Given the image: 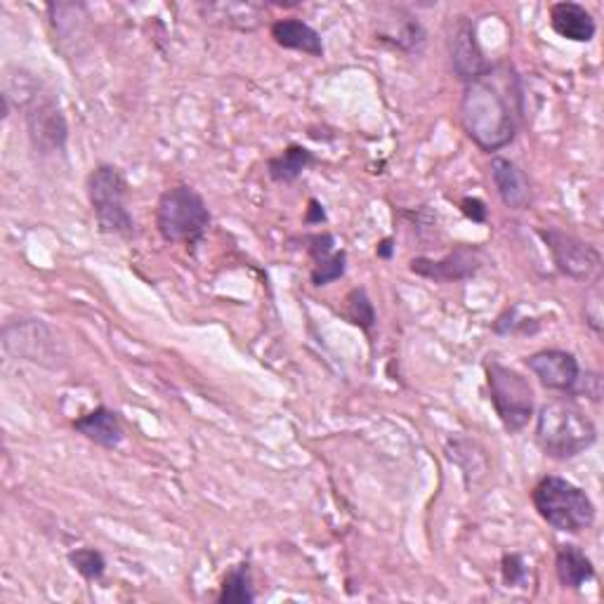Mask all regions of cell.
I'll return each mask as SVG.
<instances>
[{
	"label": "cell",
	"mask_w": 604,
	"mask_h": 604,
	"mask_svg": "<svg viewBox=\"0 0 604 604\" xmlns=\"http://www.w3.org/2000/svg\"><path fill=\"white\" fill-rule=\"evenodd\" d=\"M529 371L539 378L548 390L574 395L576 382L581 378L579 359L567 349H541L527 357Z\"/></svg>",
	"instance_id": "cell-12"
},
{
	"label": "cell",
	"mask_w": 604,
	"mask_h": 604,
	"mask_svg": "<svg viewBox=\"0 0 604 604\" xmlns=\"http://www.w3.org/2000/svg\"><path fill=\"white\" fill-rule=\"evenodd\" d=\"M217 602L220 604L256 602V585H254V572H250V562H239L229 569L223 579Z\"/></svg>",
	"instance_id": "cell-22"
},
{
	"label": "cell",
	"mask_w": 604,
	"mask_h": 604,
	"mask_svg": "<svg viewBox=\"0 0 604 604\" xmlns=\"http://www.w3.org/2000/svg\"><path fill=\"white\" fill-rule=\"evenodd\" d=\"M345 302H347V319L352 324L359 326L362 331H371L376 326V308L364 289L349 291Z\"/></svg>",
	"instance_id": "cell-24"
},
{
	"label": "cell",
	"mask_w": 604,
	"mask_h": 604,
	"mask_svg": "<svg viewBox=\"0 0 604 604\" xmlns=\"http://www.w3.org/2000/svg\"><path fill=\"white\" fill-rule=\"evenodd\" d=\"M272 39L277 45L287 50H298L310 57L322 60L324 57V41L322 33L312 29L308 22L298 20V17H289V20H277L272 24Z\"/></svg>",
	"instance_id": "cell-19"
},
{
	"label": "cell",
	"mask_w": 604,
	"mask_h": 604,
	"mask_svg": "<svg viewBox=\"0 0 604 604\" xmlns=\"http://www.w3.org/2000/svg\"><path fill=\"white\" fill-rule=\"evenodd\" d=\"M486 385H489L492 405L503 428L510 434L522 432L531 421L536 405L531 382L522 374H517L515 368L498 362H486Z\"/></svg>",
	"instance_id": "cell-6"
},
{
	"label": "cell",
	"mask_w": 604,
	"mask_h": 604,
	"mask_svg": "<svg viewBox=\"0 0 604 604\" xmlns=\"http://www.w3.org/2000/svg\"><path fill=\"white\" fill-rule=\"evenodd\" d=\"M22 109H24V123L31 147L39 154H55L62 151L69 138V126H66L64 111L60 109L57 97L53 93H45L36 83H31L29 90H22Z\"/></svg>",
	"instance_id": "cell-7"
},
{
	"label": "cell",
	"mask_w": 604,
	"mask_h": 604,
	"mask_svg": "<svg viewBox=\"0 0 604 604\" xmlns=\"http://www.w3.org/2000/svg\"><path fill=\"white\" fill-rule=\"evenodd\" d=\"M88 198L97 229L111 237H132L136 234V220L128 208V182L121 168L111 163H99L88 175Z\"/></svg>",
	"instance_id": "cell-5"
},
{
	"label": "cell",
	"mask_w": 604,
	"mask_h": 604,
	"mask_svg": "<svg viewBox=\"0 0 604 604\" xmlns=\"http://www.w3.org/2000/svg\"><path fill=\"white\" fill-rule=\"evenodd\" d=\"M208 204L190 184L165 190L157 204V229L165 244L196 246L211 229Z\"/></svg>",
	"instance_id": "cell-4"
},
{
	"label": "cell",
	"mask_w": 604,
	"mask_h": 604,
	"mask_svg": "<svg viewBox=\"0 0 604 604\" xmlns=\"http://www.w3.org/2000/svg\"><path fill=\"white\" fill-rule=\"evenodd\" d=\"M74 430L78 434H83V438H86L88 442L103 446V449L121 446V442L126 438L121 416L107 407H97L95 411L80 416L78 421H74Z\"/></svg>",
	"instance_id": "cell-17"
},
{
	"label": "cell",
	"mask_w": 604,
	"mask_h": 604,
	"mask_svg": "<svg viewBox=\"0 0 604 604\" xmlns=\"http://www.w3.org/2000/svg\"><path fill=\"white\" fill-rule=\"evenodd\" d=\"M198 12L211 24L237 31H256L265 20V8L256 3H204Z\"/></svg>",
	"instance_id": "cell-18"
},
{
	"label": "cell",
	"mask_w": 604,
	"mask_h": 604,
	"mask_svg": "<svg viewBox=\"0 0 604 604\" xmlns=\"http://www.w3.org/2000/svg\"><path fill=\"white\" fill-rule=\"evenodd\" d=\"M556 572L564 589H572V591L583 589L585 583L595 579V567L591 558L585 556L579 546H572V543H564L558 548Z\"/></svg>",
	"instance_id": "cell-20"
},
{
	"label": "cell",
	"mask_w": 604,
	"mask_h": 604,
	"mask_svg": "<svg viewBox=\"0 0 604 604\" xmlns=\"http://www.w3.org/2000/svg\"><path fill=\"white\" fill-rule=\"evenodd\" d=\"M482 262H484V254L477 246H456L442 260L413 258L411 272L440 283H451V281H465L470 277H475L479 272Z\"/></svg>",
	"instance_id": "cell-11"
},
{
	"label": "cell",
	"mask_w": 604,
	"mask_h": 604,
	"mask_svg": "<svg viewBox=\"0 0 604 604\" xmlns=\"http://www.w3.org/2000/svg\"><path fill=\"white\" fill-rule=\"evenodd\" d=\"M314 154L302 144H291L281 151V154L267 161V175H270L279 184L295 182L308 168L314 163Z\"/></svg>",
	"instance_id": "cell-21"
},
{
	"label": "cell",
	"mask_w": 604,
	"mask_h": 604,
	"mask_svg": "<svg viewBox=\"0 0 604 604\" xmlns=\"http://www.w3.org/2000/svg\"><path fill=\"white\" fill-rule=\"evenodd\" d=\"M531 500L546 525L564 533H581L595 525V503L581 486L548 475L533 486Z\"/></svg>",
	"instance_id": "cell-3"
},
{
	"label": "cell",
	"mask_w": 604,
	"mask_h": 604,
	"mask_svg": "<svg viewBox=\"0 0 604 604\" xmlns=\"http://www.w3.org/2000/svg\"><path fill=\"white\" fill-rule=\"evenodd\" d=\"M500 574H503V583L508 585H525L529 579V567L527 560L519 556V552H510V556L503 558L500 564Z\"/></svg>",
	"instance_id": "cell-25"
},
{
	"label": "cell",
	"mask_w": 604,
	"mask_h": 604,
	"mask_svg": "<svg viewBox=\"0 0 604 604\" xmlns=\"http://www.w3.org/2000/svg\"><path fill=\"white\" fill-rule=\"evenodd\" d=\"M69 564L86 581H99L107 572V560L95 548H76L69 552Z\"/></svg>",
	"instance_id": "cell-23"
},
{
	"label": "cell",
	"mask_w": 604,
	"mask_h": 604,
	"mask_svg": "<svg viewBox=\"0 0 604 604\" xmlns=\"http://www.w3.org/2000/svg\"><path fill=\"white\" fill-rule=\"evenodd\" d=\"M597 442V428L576 401L550 399L536 416V444L552 461H572Z\"/></svg>",
	"instance_id": "cell-2"
},
{
	"label": "cell",
	"mask_w": 604,
	"mask_h": 604,
	"mask_svg": "<svg viewBox=\"0 0 604 604\" xmlns=\"http://www.w3.org/2000/svg\"><path fill=\"white\" fill-rule=\"evenodd\" d=\"M449 64L451 72L465 86L477 78H482L492 69V62L484 57L482 45L477 39V26L467 17H453L449 24Z\"/></svg>",
	"instance_id": "cell-10"
},
{
	"label": "cell",
	"mask_w": 604,
	"mask_h": 604,
	"mask_svg": "<svg viewBox=\"0 0 604 604\" xmlns=\"http://www.w3.org/2000/svg\"><path fill=\"white\" fill-rule=\"evenodd\" d=\"M574 395H585L591 401H600L602 397V378L600 374H581Z\"/></svg>",
	"instance_id": "cell-26"
},
{
	"label": "cell",
	"mask_w": 604,
	"mask_h": 604,
	"mask_svg": "<svg viewBox=\"0 0 604 604\" xmlns=\"http://www.w3.org/2000/svg\"><path fill=\"white\" fill-rule=\"evenodd\" d=\"M489 171H492V180L496 184L500 201L510 211H527L531 206V198H533L531 182L525 175L522 168L513 163L510 159L494 157Z\"/></svg>",
	"instance_id": "cell-14"
},
{
	"label": "cell",
	"mask_w": 604,
	"mask_h": 604,
	"mask_svg": "<svg viewBox=\"0 0 604 604\" xmlns=\"http://www.w3.org/2000/svg\"><path fill=\"white\" fill-rule=\"evenodd\" d=\"M461 211L465 217H470V220L473 223H486V206H484V201L475 198V196H467L461 201Z\"/></svg>",
	"instance_id": "cell-27"
},
{
	"label": "cell",
	"mask_w": 604,
	"mask_h": 604,
	"mask_svg": "<svg viewBox=\"0 0 604 604\" xmlns=\"http://www.w3.org/2000/svg\"><path fill=\"white\" fill-rule=\"evenodd\" d=\"M308 254L314 260L312 267V283L314 287H326L331 281H338L347 270L345 250H335V239L331 234H314L305 239Z\"/></svg>",
	"instance_id": "cell-15"
},
{
	"label": "cell",
	"mask_w": 604,
	"mask_h": 604,
	"mask_svg": "<svg viewBox=\"0 0 604 604\" xmlns=\"http://www.w3.org/2000/svg\"><path fill=\"white\" fill-rule=\"evenodd\" d=\"M326 220V215H324V208L322 204H319L316 198L310 201V211H308V217H305V223L312 225V223H324Z\"/></svg>",
	"instance_id": "cell-29"
},
{
	"label": "cell",
	"mask_w": 604,
	"mask_h": 604,
	"mask_svg": "<svg viewBox=\"0 0 604 604\" xmlns=\"http://www.w3.org/2000/svg\"><path fill=\"white\" fill-rule=\"evenodd\" d=\"M3 349L12 359H24L31 364H41L47 368L62 366V345L55 331L43 319H10L3 326Z\"/></svg>",
	"instance_id": "cell-8"
},
{
	"label": "cell",
	"mask_w": 604,
	"mask_h": 604,
	"mask_svg": "<svg viewBox=\"0 0 604 604\" xmlns=\"http://www.w3.org/2000/svg\"><path fill=\"white\" fill-rule=\"evenodd\" d=\"M550 26L558 36L574 43H591L597 31L593 14L581 3H572V0L550 6Z\"/></svg>",
	"instance_id": "cell-16"
},
{
	"label": "cell",
	"mask_w": 604,
	"mask_h": 604,
	"mask_svg": "<svg viewBox=\"0 0 604 604\" xmlns=\"http://www.w3.org/2000/svg\"><path fill=\"white\" fill-rule=\"evenodd\" d=\"M525 114V95L513 64H492L482 78L467 83L461 97V126L486 154L515 142Z\"/></svg>",
	"instance_id": "cell-1"
},
{
	"label": "cell",
	"mask_w": 604,
	"mask_h": 604,
	"mask_svg": "<svg viewBox=\"0 0 604 604\" xmlns=\"http://www.w3.org/2000/svg\"><path fill=\"white\" fill-rule=\"evenodd\" d=\"M376 41L399 50V53L413 55L423 50L428 41V31L409 10L385 8L376 22Z\"/></svg>",
	"instance_id": "cell-13"
},
{
	"label": "cell",
	"mask_w": 604,
	"mask_h": 604,
	"mask_svg": "<svg viewBox=\"0 0 604 604\" xmlns=\"http://www.w3.org/2000/svg\"><path fill=\"white\" fill-rule=\"evenodd\" d=\"M539 237L548 246L552 262L558 270L581 283H597L602 277V256L600 250L583 241L574 234H567L562 229H539Z\"/></svg>",
	"instance_id": "cell-9"
},
{
	"label": "cell",
	"mask_w": 604,
	"mask_h": 604,
	"mask_svg": "<svg viewBox=\"0 0 604 604\" xmlns=\"http://www.w3.org/2000/svg\"><path fill=\"white\" fill-rule=\"evenodd\" d=\"M600 308H602L600 291H595L593 298L589 302H585V322H589V326L593 331H597V333L602 331V312H600Z\"/></svg>",
	"instance_id": "cell-28"
},
{
	"label": "cell",
	"mask_w": 604,
	"mask_h": 604,
	"mask_svg": "<svg viewBox=\"0 0 604 604\" xmlns=\"http://www.w3.org/2000/svg\"><path fill=\"white\" fill-rule=\"evenodd\" d=\"M378 258H385V260L392 258V239L380 241V246H378Z\"/></svg>",
	"instance_id": "cell-30"
}]
</instances>
